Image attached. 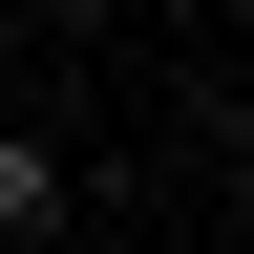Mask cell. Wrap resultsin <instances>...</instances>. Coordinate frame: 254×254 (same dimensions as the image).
<instances>
[{"instance_id":"obj_1","label":"cell","mask_w":254,"mask_h":254,"mask_svg":"<svg viewBox=\"0 0 254 254\" xmlns=\"http://www.w3.org/2000/svg\"><path fill=\"white\" fill-rule=\"evenodd\" d=\"M64 233V148H43V127H0V254H43Z\"/></svg>"},{"instance_id":"obj_2","label":"cell","mask_w":254,"mask_h":254,"mask_svg":"<svg viewBox=\"0 0 254 254\" xmlns=\"http://www.w3.org/2000/svg\"><path fill=\"white\" fill-rule=\"evenodd\" d=\"M21 21H85V0H21Z\"/></svg>"}]
</instances>
